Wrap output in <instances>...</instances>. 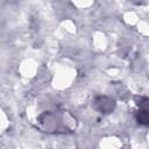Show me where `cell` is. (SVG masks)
<instances>
[{"instance_id":"1","label":"cell","mask_w":149,"mask_h":149,"mask_svg":"<svg viewBox=\"0 0 149 149\" xmlns=\"http://www.w3.org/2000/svg\"><path fill=\"white\" fill-rule=\"evenodd\" d=\"M93 106L94 108L99 112V113H102V114H108L111 113L114 107H115V101L108 97H97L94 99V102H93Z\"/></svg>"},{"instance_id":"2","label":"cell","mask_w":149,"mask_h":149,"mask_svg":"<svg viewBox=\"0 0 149 149\" xmlns=\"http://www.w3.org/2000/svg\"><path fill=\"white\" fill-rule=\"evenodd\" d=\"M148 98L146 97H141L140 98V102H137L139 105V109L135 114L136 121L142 125V126H148L149 123V114H148Z\"/></svg>"}]
</instances>
